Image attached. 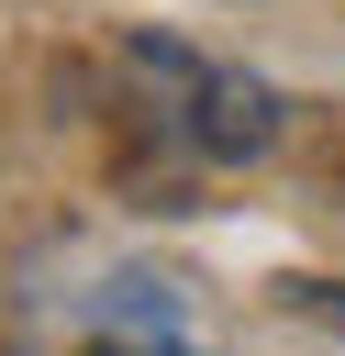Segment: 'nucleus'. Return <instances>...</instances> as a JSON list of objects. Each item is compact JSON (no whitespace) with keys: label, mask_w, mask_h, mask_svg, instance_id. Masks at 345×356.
Segmentation results:
<instances>
[{"label":"nucleus","mask_w":345,"mask_h":356,"mask_svg":"<svg viewBox=\"0 0 345 356\" xmlns=\"http://www.w3.org/2000/svg\"><path fill=\"white\" fill-rule=\"evenodd\" d=\"M134 67L178 89V134H189L211 167L267 156L278 122H289V100H278L267 78H245V67H223V56H189V44H167V33H134Z\"/></svg>","instance_id":"1"}]
</instances>
